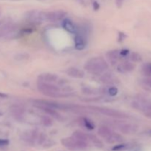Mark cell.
Masks as SVG:
<instances>
[{
    "instance_id": "obj_1",
    "label": "cell",
    "mask_w": 151,
    "mask_h": 151,
    "mask_svg": "<svg viewBox=\"0 0 151 151\" xmlns=\"http://www.w3.org/2000/svg\"><path fill=\"white\" fill-rule=\"evenodd\" d=\"M84 69L94 75H100L109 69V64L101 57L91 58L84 65Z\"/></svg>"
},
{
    "instance_id": "obj_2",
    "label": "cell",
    "mask_w": 151,
    "mask_h": 151,
    "mask_svg": "<svg viewBox=\"0 0 151 151\" xmlns=\"http://www.w3.org/2000/svg\"><path fill=\"white\" fill-rule=\"evenodd\" d=\"M37 88L41 94L47 97H59L63 96V93L61 92V89L58 86L55 85L53 83H47L38 81Z\"/></svg>"
},
{
    "instance_id": "obj_3",
    "label": "cell",
    "mask_w": 151,
    "mask_h": 151,
    "mask_svg": "<svg viewBox=\"0 0 151 151\" xmlns=\"http://www.w3.org/2000/svg\"><path fill=\"white\" fill-rule=\"evenodd\" d=\"M60 142H61L62 145L64 146L66 148L70 150H85L88 147L87 142L76 139L73 137L63 138L62 139Z\"/></svg>"
},
{
    "instance_id": "obj_4",
    "label": "cell",
    "mask_w": 151,
    "mask_h": 151,
    "mask_svg": "<svg viewBox=\"0 0 151 151\" xmlns=\"http://www.w3.org/2000/svg\"><path fill=\"white\" fill-rule=\"evenodd\" d=\"M112 125L116 127L122 134L125 135H132L136 134L138 131V126L134 124L129 123L121 120H114L112 122Z\"/></svg>"
},
{
    "instance_id": "obj_5",
    "label": "cell",
    "mask_w": 151,
    "mask_h": 151,
    "mask_svg": "<svg viewBox=\"0 0 151 151\" xmlns=\"http://www.w3.org/2000/svg\"><path fill=\"white\" fill-rule=\"evenodd\" d=\"M91 109L100 112V114L105 115V116H110V117L115 118V119H128V118H130L129 115L127 114L122 111H119L118 110H115V109H113L103 107H91Z\"/></svg>"
},
{
    "instance_id": "obj_6",
    "label": "cell",
    "mask_w": 151,
    "mask_h": 151,
    "mask_svg": "<svg viewBox=\"0 0 151 151\" xmlns=\"http://www.w3.org/2000/svg\"><path fill=\"white\" fill-rule=\"evenodd\" d=\"M26 19L28 22L33 24H40L45 21L44 12L38 10H31L27 13Z\"/></svg>"
},
{
    "instance_id": "obj_7",
    "label": "cell",
    "mask_w": 151,
    "mask_h": 151,
    "mask_svg": "<svg viewBox=\"0 0 151 151\" xmlns=\"http://www.w3.org/2000/svg\"><path fill=\"white\" fill-rule=\"evenodd\" d=\"M66 16V13L63 10H56V11L44 12L45 21L55 22L62 20Z\"/></svg>"
},
{
    "instance_id": "obj_8",
    "label": "cell",
    "mask_w": 151,
    "mask_h": 151,
    "mask_svg": "<svg viewBox=\"0 0 151 151\" xmlns=\"http://www.w3.org/2000/svg\"><path fill=\"white\" fill-rule=\"evenodd\" d=\"M75 47L77 50H83L86 48L87 45V40L85 35L77 32L74 38Z\"/></svg>"
},
{
    "instance_id": "obj_9",
    "label": "cell",
    "mask_w": 151,
    "mask_h": 151,
    "mask_svg": "<svg viewBox=\"0 0 151 151\" xmlns=\"http://www.w3.org/2000/svg\"><path fill=\"white\" fill-rule=\"evenodd\" d=\"M37 108L42 110L44 113L48 114L49 116H52V117L55 118V119L58 121H63V117L58 111H56V109H53V108L48 107V106H35Z\"/></svg>"
},
{
    "instance_id": "obj_10",
    "label": "cell",
    "mask_w": 151,
    "mask_h": 151,
    "mask_svg": "<svg viewBox=\"0 0 151 151\" xmlns=\"http://www.w3.org/2000/svg\"><path fill=\"white\" fill-rule=\"evenodd\" d=\"M62 27L66 31L72 34H75L78 32V28L72 20L69 19H63L62 22Z\"/></svg>"
},
{
    "instance_id": "obj_11",
    "label": "cell",
    "mask_w": 151,
    "mask_h": 151,
    "mask_svg": "<svg viewBox=\"0 0 151 151\" xmlns=\"http://www.w3.org/2000/svg\"><path fill=\"white\" fill-rule=\"evenodd\" d=\"M99 81H100V83L103 84L110 85V84H113L116 83V78H115L114 75L112 72H106L100 77Z\"/></svg>"
},
{
    "instance_id": "obj_12",
    "label": "cell",
    "mask_w": 151,
    "mask_h": 151,
    "mask_svg": "<svg viewBox=\"0 0 151 151\" xmlns=\"http://www.w3.org/2000/svg\"><path fill=\"white\" fill-rule=\"evenodd\" d=\"M135 67L136 66L134 63L126 60V61L118 65L117 71L120 72V73H126V72H130L134 71Z\"/></svg>"
},
{
    "instance_id": "obj_13",
    "label": "cell",
    "mask_w": 151,
    "mask_h": 151,
    "mask_svg": "<svg viewBox=\"0 0 151 151\" xmlns=\"http://www.w3.org/2000/svg\"><path fill=\"white\" fill-rule=\"evenodd\" d=\"M58 80V76L57 75L53 73H50V72L41 74L38 77V81H44V82L47 83H55Z\"/></svg>"
},
{
    "instance_id": "obj_14",
    "label": "cell",
    "mask_w": 151,
    "mask_h": 151,
    "mask_svg": "<svg viewBox=\"0 0 151 151\" xmlns=\"http://www.w3.org/2000/svg\"><path fill=\"white\" fill-rule=\"evenodd\" d=\"M66 72L69 77H72L73 78L81 79L85 76V73H84L83 71L77 67H69V69H66Z\"/></svg>"
},
{
    "instance_id": "obj_15",
    "label": "cell",
    "mask_w": 151,
    "mask_h": 151,
    "mask_svg": "<svg viewBox=\"0 0 151 151\" xmlns=\"http://www.w3.org/2000/svg\"><path fill=\"white\" fill-rule=\"evenodd\" d=\"M10 111L16 119L19 120V118L23 117L25 111L24 108L19 106V105H13L10 108Z\"/></svg>"
},
{
    "instance_id": "obj_16",
    "label": "cell",
    "mask_w": 151,
    "mask_h": 151,
    "mask_svg": "<svg viewBox=\"0 0 151 151\" xmlns=\"http://www.w3.org/2000/svg\"><path fill=\"white\" fill-rule=\"evenodd\" d=\"M123 140L124 138L122 135L114 131L106 139V141L108 144H119V143H122Z\"/></svg>"
},
{
    "instance_id": "obj_17",
    "label": "cell",
    "mask_w": 151,
    "mask_h": 151,
    "mask_svg": "<svg viewBox=\"0 0 151 151\" xmlns=\"http://www.w3.org/2000/svg\"><path fill=\"white\" fill-rule=\"evenodd\" d=\"M16 30V26L14 24H6L0 28V38L10 35Z\"/></svg>"
},
{
    "instance_id": "obj_18",
    "label": "cell",
    "mask_w": 151,
    "mask_h": 151,
    "mask_svg": "<svg viewBox=\"0 0 151 151\" xmlns=\"http://www.w3.org/2000/svg\"><path fill=\"white\" fill-rule=\"evenodd\" d=\"M112 132H113V131H112L109 127L106 126V125H101V126L99 127L98 131H97L98 135L100 136V137H102V138L105 139H106Z\"/></svg>"
},
{
    "instance_id": "obj_19",
    "label": "cell",
    "mask_w": 151,
    "mask_h": 151,
    "mask_svg": "<svg viewBox=\"0 0 151 151\" xmlns=\"http://www.w3.org/2000/svg\"><path fill=\"white\" fill-rule=\"evenodd\" d=\"M80 122H81V124H82L83 126L85 127L86 129L89 130V131H92L95 128V125H94V122L87 117H84V116L81 117L80 119Z\"/></svg>"
},
{
    "instance_id": "obj_20",
    "label": "cell",
    "mask_w": 151,
    "mask_h": 151,
    "mask_svg": "<svg viewBox=\"0 0 151 151\" xmlns=\"http://www.w3.org/2000/svg\"><path fill=\"white\" fill-rule=\"evenodd\" d=\"M108 58L111 60V62H116L119 60V57H120V54H119V50H113L109 51L106 54Z\"/></svg>"
},
{
    "instance_id": "obj_21",
    "label": "cell",
    "mask_w": 151,
    "mask_h": 151,
    "mask_svg": "<svg viewBox=\"0 0 151 151\" xmlns=\"http://www.w3.org/2000/svg\"><path fill=\"white\" fill-rule=\"evenodd\" d=\"M72 137L75 139L78 140H81V141L84 142H88V135L86 133H84L83 131H81L78 130V131H75V132L72 134Z\"/></svg>"
},
{
    "instance_id": "obj_22",
    "label": "cell",
    "mask_w": 151,
    "mask_h": 151,
    "mask_svg": "<svg viewBox=\"0 0 151 151\" xmlns=\"http://www.w3.org/2000/svg\"><path fill=\"white\" fill-rule=\"evenodd\" d=\"M88 140L91 141L96 147H97V148H102L103 147V142L95 135H94V134H88Z\"/></svg>"
},
{
    "instance_id": "obj_23",
    "label": "cell",
    "mask_w": 151,
    "mask_h": 151,
    "mask_svg": "<svg viewBox=\"0 0 151 151\" xmlns=\"http://www.w3.org/2000/svg\"><path fill=\"white\" fill-rule=\"evenodd\" d=\"M142 71L145 75L147 77H151V63H147L143 65Z\"/></svg>"
},
{
    "instance_id": "obj_24",
    "label": "cell",
    "mask_w": 151,
    "mask_h": 151,
    "mask_svg": "<svg viewBox=\"0 0 151 151\" xmlns=\"http://www.w3.org/2000/svg\"><path fill=\"white\" fill-rule=\"evenodd\" d=\"M130 60L132 62H134V63H138V62H141L142 58V56L138 52H133L130 55Z\"/></svg>"
},
{
    "instance_id": "obj_25",
    "label": "cell",
    "mask_w": 151,
    "mask_h": 151,
    "mask_svg": "<svg viewBox=\"0 0 151 151\" xmlns=\"http://www.w3.org/2000/svg\"><path fill=\"white\" fill-rule=\"evenodd\" d=\"M52 119L50 116H43L41 118V123L44 126L50 127L52 125Z\"/></svg>"
},
{
    "instance_id": "obj_26",
    "label": "cell",
    "mask_w": 151,
    "mask_h": 151,
    "mask_svg": "<svg viewBox=\"0 0 151 151\" xmlns=\"http://www.w3.org/2000/svg\"><path fill=\"white\" fill-rule=\"evenodd\" d=\"M128 147V145L124 144V143H119V144L116 145V146H114V147L112 148V150L119 151L122 150H125V149H126Z\"/></svg>"
},
{
    "instance_id": "obj_27",
    "label": "cell",
    "mask_w": 151,
    "mask_h": 151,
    "mask_svg": "<svg viewBox=\"0 0 151 151\" xmlns=\"http://www.w3.org/2000/svg\"><path fill=\"white\" fill-rule=\"evenodd\" d=\"M46 139H47V135H46L45 134H43V133H41V134H38V138H37L38 144V145L44 144V143L47 141Z\"/></svg>"
},
{
    "instance_id": "obj_28",
    "label": "cell",
    "mask_w": 151,
    "mask_h": 151,
    "mask_svg": "<svg viewBox=\"0 0 151 151\" xmlns=\"http://www.w3.org/2000/svg\"><path fill=\"white\" fill-rule=\"evenodd\" d=\"M83 91L84 94H97V93L99 92V90L92 89V88H84L83 89Z\"/></svg>"
},
{
    "instance_id": "obj_29",
    "label": "cell",
    "mask_w": 151,
    "mask_h": 151,
    "mask_svg": "<svg viewBox=\"0 0 151 151\" xmlns=\"http://www.w3.org/2000/svg\"><path fill=\"white\" fill-rule=\"evenodd\" d=\"M130 51L128 49H122V50H119V54H120V56L122 57H126L129 55Z\"/></svg>"
},
{
    "instance_id": "obj_30",
    "label": "cell",
    "mask_w": 151,
    "mask_h": 151,
    "mask_svg": "<svg viewBox=\"0 0 151 151\" xmlns=\"http://www.w3.org/2000/svg\"><path fill=\"white\" fill-rule=\"evenodd\" d=\"M33 32L32 27H24L23 29H22L21 32L23 34H30Z\"/></svg>"
},
{
    "instance_id": "obj_31",
    "label": "cell",
    "mask_w": 151,
    "mask_h": 151,
    "mask_svg": "<svg viewBox=\"0 0 151 151\" xmlns=\"http://www.w3.org/2000/svg\"><path fill=\"white\" fill-rule=\"evenodd\" d=\"M9 145V141L7 139H0V147H4Z\"/></svg>"
},
{
    "instance_id": "obj_32",
    "label": "cell",
    "mask_w": 151,
    "mask_h": 151,
    "mask_svg": "<svg viewBox=\"0 0 151 151\" xmlns=\"http://www.w3.org/2000/svg\"><path fill=\"white\" fill-rule=\"evenodd\" d=\"M143 82H144L145 84H146V85L148 86L149 87L151 88V77H149V78L144 79L143 80Z\"/></svg>"
},
{
    "instance_id": "obj_33",
    "label": "cell",
    "mask_w": 151,
    "mask_h": 151,
    "mask_svg": "<svg viewBox=\"0 0 151 151\" xmlns=\"http://www.w3.org/2000/svg\"><path fill=\"white\" fill-rule=\"evenodd\" d=\"M93 8L94 10H97L100 9V4L97 1H93Z\"/></svg>"
},
{
    "instance_id": "obj_34",
    "label": "cell",
    "mask_w": 151,
    "mask_h": 151,
    "mask_svg": "<svg viewBox=\"0 0 151 151\" xmlns=\"http://www.w3.org/2000/svg\"><path fill=\"white\" fill-rule=\"evenodd\" d=\"M124 0H116V5L117 6V7H122V4H123Z\"/></svg>"
},
{
    "instance_id": "obj_35",
    "label": "cell",
    "mask_w": 151,
    "mask_h": 151,
    "mask_svg": "<svg viewBox=\"0 0 151 151\" xmlns=\"http://www.w3.org/2000/svg\"><path fill=\"white\" fill-rule=\"evenodd\" d=\"M144 114L146 117L151 119V110H148V111H145Z\"/></svg>"
},
{
    "instance_id": "obj_36",
    "label": "cell",
    "mask_w": 151,
    "mask_h": 151,
    "mask_svg": "<svg viewBox=\"0 0 151 151\" xmlns=\"http://www.w3.org/2000/svg\"><path fill=\"white\" fill-rule=\"evenodd\" d=\"M7 95L5 94H3V93H0V97H1V98H5V97H7Z\"/></svg>"
},
{
    "instance_id": "obj_37",
    "label": "cell",
    "mask_w": 151,
    "mask_h": 151,
    "mask_svg": "<svg viewBox=\"0 0 151 151\" xmlns=\"http://www.w3.org/2000/svg\"><path fill=\"white\" fill-rule=\"evenodd\" d=\"M149 134H150V135H151V131H149Z\"/></svg>"
},
{
    "instance_id": "obj_38",
    "label": "cell",
    "mask_w": 151,
    "mask_h": 151,
    "mask_svg": "<svg viewBox=\"0 0 151 151\" xmlns=\"http://www.w3.org/2000/svg\"><path fill=\"white\" fill-rule=\"evenodd\" d=\"M0 14H1V12H0Z\"/></svg>"
}]
</instances>
